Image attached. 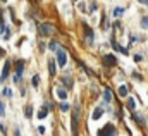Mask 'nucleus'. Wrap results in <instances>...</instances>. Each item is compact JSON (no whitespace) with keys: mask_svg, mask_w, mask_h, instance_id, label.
<instances>
[{"mask_svg":"<svg viewBox=\"0 0 148 136\" xmlns=\"http://www.w3.org/2000/svg\"><path fill=\"white\" fill-rule=\"evenodd\" d=\"M55 55H57V66L59 67H66V64H67V52H66V48L59 47L55 50Z\"/></svg>","mask_w":148,"mask_h":136,"instance_id":"1","label":"nucleus"},{"mask_svg":"<svg viewBox=\"0 0 148 136\" xmlns=\"http://www.w3.org/2000/svg\"><path fill=\"white\" fill-rule=\"evenodd\" d=\"M115 135V126L114 124H105L102 129H100V133H98V136H114Z\"/></svg>","mask_w":148,"mask_h":136,"instance_id":"2","label":"nucleus"},{"mask_svg":"<svg viewBox=\"0 0 148 136\" xmlns=\"http://www.w3.org/2000/svg\"><path fill=\"white\" fill-rule=\"evenodd\" d=\"M55 95H57L59 100H67V91H66L64 88H60V86L55 90Z\"/></svg>","mask_w":148,"mask_h":136,"instance_id":"3","label":"nucleus"},{"mask_svg":"<svg viewBox=\"0 0 148 136\" xmlns=\"http://www.w3.org/2000/svg\"><path fill=\"white\" fill-rule=\"evenodd\" d=\"M9 69H10V62L7 60V62H5V66L2 67V76H0V81H3V79L9 76Z\"/></svg>","mask_w":148,"mask_h":136,"instance_id":"4","label":"nucleus"},{"mask_svg":"<svg viewBox=\"0 0 148 136\" xmlns=\"http://www.w3.org/2000/svg\"><path fill=\"white\" fill-rule=\"evenodd\" d=\"M40 31H41L43 36H48V34L53 33V30H52V26H50V24H41V30H40Z\"/></svg>","mask_w":148,"mask_h":136,"instance_id":"5","label":"nucleus"},{"mask_svg":"<svg viewBox=\"0 0 148 136\" xmlns=\"http://www.w3.org/2000/svg\"><path fill=\"white\" fill-rule=\"evenodd\" d=\"M77 119H79V110L76 109V112H74V115H73V133H74V136H76V129H77Z\"/></svg>","mask_w":148,"mask_h":136,"instance_id":"6","label":"nucleus"},{"mask_svg":"<svg viewBox=\"0 0 148 136\" xmlns=\"http://www.w3.org/2000/svg\"><path fill=\"white\" fill-rule=\"evenodd\" d=\"M103 62L107 66H115V57L110 55V54H107V55H103Z\"/></svg>","mask_w":148,"mask_h":136,"instance_id":"7","label":"nucleus"},{"mask_svg":"<svg viewBox=\"0 0 148 136\" xmlns=\"http://www.w3.org/2000/svg\"><path fill=\"white\" fill-rule=\"evenodd\" d=\"M103 115V110L98 107V109H95V112H93V121H97V119H100Z\"/></svg>","mask_w":148,"mask_h":136,"instance_id":"8","label":"nucleus"},{"mask_svg":"<svg viewBox=\"0 0 148 136\" xmlns=\"http://www.w3.org/2000/svg\"><path fill=\"white\" fill-rule=\"evenodd\" d=\"M122 14H124V9L122 7H115L114 9V17H121Z\"/></svg>","mask_w":148,"mask_h":136,"instance_id":"9","label":"nucleus"},{"mask_svg":"<svg viewBox=\"0 0 148 136\" xmlns=\"http://www.w3.org/2000/svg\"><path fill=\"white\" fill-rule=\"evenodd\" d=\"M48 107H50V105H48V103H47V107H43V109H41V110H40V112H38V117H40V119H43V117H45V115H47V114H48V110H47V109H48Z\"/></svg>","mask_w":148,"mask_h":136,"instance_id":"10","label":"nucleus"},{"mask_svg":"<svg viewBox=\"0 0 148 136\" xmlns=\"http://www.w3.org/2000/svg\"><path fill=\"white\" fill-rule=\"evenodd\" d=\"M103 98H105V102H110V100H112L110 90H105V91H103Z\"/></svg>","mask_w":148,"mask_h":136,"instance_id":"11","label":"nucleus"},{"mask_svg":"<svg viewBox=\"0 0 148 136\" xmlns=\"http://www.w3.org/2000/svg\"><path fill=\"white\" fill-rule=\"evenodd\" d=\"M119 93H121V95H122V97H127V88H126V86H124V84H122V86H121V88H119Z\"/></svg>","mask_w":148,"mask_h":136,"instance_id":"12","label":"nucleus"},{"mask_svg":"<svg viewBox=\"0 0 148 136\" xmlns=\"http://www.w3.org/2000/svg\"><path fill=\"white\" fill-rule=\"evenodd\" d=\"M23 71H24V64H23V62H19V64H17V76H21V74H23Z\"/></svg>","mask_w":148,"mask_h":136,"instance_id":"13","label":"nucleus"},{"mask_svg":"<svg viewBox=\"0 0 148 136\" xmlns=\"http://www.w3.org/2000/svg\"><path fill=\"white\" fill-rule=\"evenodd\" d=\"M50 74H52V76L55 74V64H53L52 60H50Z\"/></svg>","mask_w":148,"mask_h":136,"instance_id":"14","label":"nucleus"},{"mask_svg":"<svg viewBox=\"0 0 148 136\" xmlns=\"http://www.w3.org/2000/svg\"><path fill=\"white\" fill-rule=\"evenodd\" d=\"M48 48H50V50H57V48H59V47H57V45H55V43H53V41H52V43H50V45H48Z\"/></svg>","mask_w":148,"mask_h":136,"instance_id":"15","label":"nucleus"},{"mask_svg":"<svg viewBox=\"0 0 148 136\" xmlns=\"http://www.w3.org/2000/svg\"><path fill=\"white\" fill-rule=\"evenodd\" d=\"M0 114H5V105L2 103V100H0Z\"/></svg>","mask_w":148,"mask_h":136,"instance_id":"16","label":"nucleus"},{"mask_svg":"<svg viewBox=\"0 0 148 136\" xmlns=\"http://www.w3.org/2000/svg\"><path fill=\"white\" fill-rule=\"evenodd\" d=\"M60 109H62V112H67V109H69V105H67V103H62V107H60Z\"/></svg>","mask_w":148,"mask_h":136,"instance_id":"17","label":"nucleus"},{"mask_svg":"<svg viewBox=\"0 0 148 136\" xmlns=\"http://www.w3.org/2000/svg\"><path fill=\"white\" fill-rule=\"evenodd\" d=\"M38 81H40V78L35 76V78H33V86H38Z\"/></svg>","mask_w":148,"mask_h":136,"instance_id":"18","label":"nucleus"},{"mask_svg":"<svg viewBox=\"0 0 148 136\" xmlns=\"http://www.w3.org/2000/svg\"><path fill=\"white\" fill-rule=\"evenodd\" d=\"M141 24H143L145 28H148V17H143V21H141Z\"/></svg>","mask_w":148,"mask_h":136,"instance_id":"19","label":"nucleus"},{"mask_svg":"<svg viewBox=\"0 0 148 136\" xmlns=\"http://www.w3.org/2000/svg\"><path fill=\"white\" fill-rule=\"evenodd\" d=\"M3 95H7V97H10V95H12V91H10V90H3Z\"/></svg>","mask_w":148,"mask_h":136,"instance_id":"20","label":"nucleus"},{"mask_svg":"<svg viewBox=\"0 0 148 136\" xmlns=\"http://www.w3.org/2000/svg\"><path fill=\"white\" fill-rule=\"evenodd\" d=\"M134 59H136V60H138V62H140V60H141V59H143V57H141V54H136V57H134Z\"/></svg>","mask_w":148,"mask_h":136,"instance_id":"21","label":"nucleus"},{"mask_svg":"<svg viewBox=\"0 0 148 136\" xmlns=\"http://www.w3.org/2000/svg\"><path fill=\"white\" fill-rule=\"evenodd\" d=\"M129 105H131V109H134V100L133 98H129Z\"/></svg>","mask_w":148,"mask_h":136,"instance_id":"22","label":"nucleus"},{"mask_svg":"<svg viewBox=\"0 0 148 136\" xmlns=\"http://www.w3.org/2000/svg\"><path fill=\"white\" fill-rule=\"evenodd\" d=\"M0 131H2V133H5V128H3L2 124H0Z\"/></svg>","mask_w":148,"mask_h":136,"instance_id":"23","label":"nucleus"},{"mask_svg":"<svg viewBox=\"0 0 148 136\" xmlns=\"http://www.w3.org/2000/svg\"><path fill=\"white\" fill-rule=\"evenodd\" d=\"M141 3H145V5H148V0H140Z\"/></svg>","mask_w":148,"mask_h":136,"instance_id":"24","label":"nucleus"},{"mask_svg":"<svg viewBox=\"0 0 148 136\" xmlns=\"http://www.w3.org/2000/svg\"><path fill=\"white\" fill-rule=\"evenodd\" d=\"M2 54H3V52H2V48H0V57H2Z\"/></svg>","mask_w":148,"mask_h":136,"instance_id":"25","label":"nucleus"},{"mask_svg":"<svg viewBox=\"0 0 148 136\" xmlns=\"http://www.w3.org/2000/svg\"><path fill=\"white\" fill-rule=\"evenodd\" d=\"M2 2H7V0H2Z\"/></svg>","mask_w":148,"mask_h":136,"instance_id":"26","label":"nucleus"}]
</instances>
